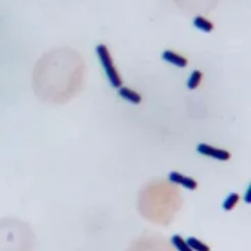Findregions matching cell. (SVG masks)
I'll return each mask as SVG.
<instances>
[{
    "mask_svg": "<svg viewBox=\"0 0 251 251\" xmlns=\"http://www.w3.org/2000/svg\"><path fill=\"white\" fill-rule=\"evenodd\" d=\"M197 151L206 156L221 161H228L231 158V153L223 149H217L206 143H201L197 146Z\"/></svg>",
    "mask_w": 251,
    "mask_h": 251,
    "instance_id": "7a4b0ae2",
    "label": "cell"
},
{
    "mask_svg": "<svg viewBox=\"0 0 251 251\" xmlns=\"http://www.w3.org/2000/svg\"><path fill=\"white\" fill-rule=\"evenodd\" d=\"M162 57L165 61L178 66L179 68H184L188 64V61L185 57L170 50H167L162 54Z\"/></svg>",
    "mask_w": 251,
    "mask_h": 251,
    "instance_id": "277c9868",
    "label": "cell"
},
{
    "mask_svg": "<svg viewBox=\"0 0 251 251\" xmlns=\"http://www.w3.org/2000/svg\"><path fill=\"white\" fill-rule=\"evenodd\" d=\"M169 181L174 184H180L185 188L190 190H195L197 189V183L193 178L185 176L176 171H173L169 174Z\"/></svg>",
    "mask_w": 251,
    "mask_h": 251,
    "instance_id": "3957f363",
    "label": "cell"
},
{
    "mask_svg": "<svg viewBox=\"0 0 251 251\" xmlns=\"http://www.w3.org/2000/svg\"><path fill=\"white\" fill-rule=\"evenodd\" d=\"M172 243L178 251H193L181 236H173L172 238Z\"/></svg>",
    "mask_w": 251,
    "mask_h": 251,
    "instance_id": "30bf717a",
    "label": "cell"
},
{
    "mask_svg": "<svg viewBox=\"0 0 251 251\" xmlns=\"http://www.w3.org/2000/svg\"><path fill=\"white\" fill-rule=\"evenodd\" d=\"M96 51L112 86L114 88H119L122 85V79L113 65V60L109 52V49L104 44H100L97 46Z\"/></svg>",
    "mask_w": 251,
    "mask_h": 251,
    "instance_id": "6da1fadb",
    "label": "cell"
},
{
    "mask_svg": "<svg viewBox=\"0 0 251 251\" xmlns=\"http://www.w3.org/2000/svg\"><path fill=\"white\" fill-rule=\"evenodd\" d=\"M202 78H203V74L198 70L194 71L192 73L191 76H190V79H189L188 88L190 90H194L198 87L200 85V82H201Z\"/></svg>",
    "mask_w": 251,
    "mask_h": 251,
    "instance_id": "ba28073f",
    "label": "cell"
},
{
    "mask_svg": "<svg viewBox=\"0 0 251 251\" xmlns=\"http://www.w3.org/2000/svg\"><path fill=\"white\" fill-rule=\"evenodd\" d=\"M194 25L197 29L204 32H212L214 29L213 24L203 16H197L195 19Z\"/></svg>",
    "mask_w": 251,
    "mask_h": 251,
    "instance_id": "8992f818",
    "label": "cell"
},
{
    "mask_svg": "<svg viewBox=\"0 0 251 251\" xmlns=\"http://www.w3.org/2000/svg\"><path fill=\"white\" fill-rule=\"evenodd\" d=\"M187 244L192 249L196 251H211L209 246L205 243H202L195 237H190L187 239Z\"/></svg>",
    "mask_w": 251,
    "mask_h": 251,
    "instance_id": "52a82bcc",
    "label": "cell"
},
{
    "mask_svg": "<svg viewBox=\"0 0 251 251\" xmlns=\"http://www.w3.org/2000/svg\"><path fill=\"white\" fill-rule=\"evenodd\" d=\"M240 201V196L237 193H233L225 199L223 203V209L226 211H231L235 207Z\"/></svg>",
    "mask_w": 251,
    "mask_h": 251,
    "instance_id": "9c48e42d",
    "label": "cell"
},
{
    "mask_svg": "<svg viewBox=\"0 0 251 251\" xmlns=\"http://www.w3.org/2000/svg\"><path fill=\"white\" fill-rule=\"evenodd\" d=\"M119 94L124 100L134 104H139L141 101V97L138 93L130 89V88H126V87L121 88L119 91Z\"/></svg>",
    "mask_w": 251,
    "mask_h": 251,
    "instance_id": "5b68a950",
    "label": "cell"
}]
</instances>
